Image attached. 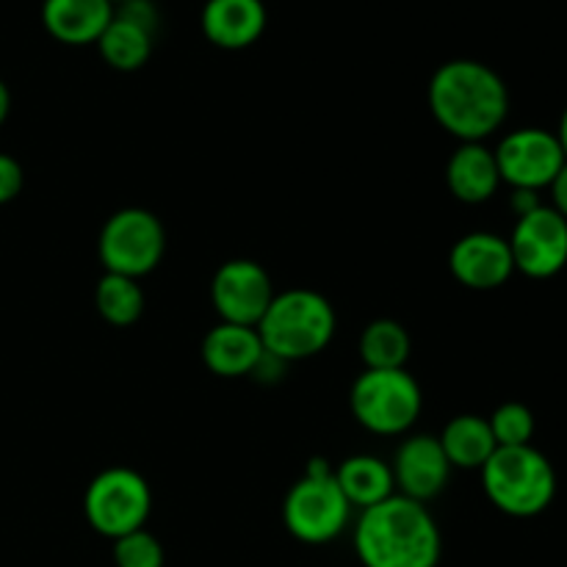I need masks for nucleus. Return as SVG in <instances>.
<instances>
[{
    "instance_id": "obj_19",
    "label": "nucleus",
    "mask_w": 567,
    "mask_h": 567,
    "mask_svg": "<svg viewBox=\"0 0 567 567\" xmlns=\"http://www.w3.org/2000/svg\"><path fill=\"white\" fill-rule=\"evenodd\" d=\"M153 28L122 14L114 6V20L109 22L103 37L97 39V50L109 66H114L120 72H133L142 70L150 61V55H153Z\"/></svg>"
},
{
    "instance_id": "obj_7",
    "label": "nucleus",
    "mask_w": 567,
    "mask_h": 567,
    "mask_svg": "<svg viewBox=\"0 0 567 567\" xmlns=\"http://www.w3.org/2000/svg\"><path fill=\"white\" fill-rule=\"evenodd\" d=\"M153 513V491L133 468H105L83 493V515L97 535L109 540L144 529Z\"/></svg>"
},
{
    "instance_id": "obj_23",
    "label": "nucleus",
    "mask_w": 567,
    "mask_h": 567,
    "mask_svg": "<svg viewBox=\"0 0 567 567\" xmlns=\"http://www.w3.org/2000/svg\"><path fill=\"white\" fill-rule=\"evenodd\" d=\"M496 446H529L535 437V413L520 402H504L487 419Z\"/></svg>"
},
{
    "instance_id": "obj_12",
    "label": "nucleus",
    "mask_w": 567,
    "mask_h": 567,
    "mask_svg": "<svg viewBox=\"0 0 567 567\" xmlns=\"http://www.w3.org/2000/svg\"><path fill=\"white\" fill-rule=\"evenodd\" d=\"M391 471L399 496L421 504L441 496L452 480V463L435 435H410L408 441H402Z\"/></svg>"
},
{
    "instance_id": "obj_1",
    "label": "nucleus",
    "mask_w": 567,
    "mask_h": 567,
    "mask_svg": "<svg viewBox=\"0 0 567 567\" xmlns=\"http://www.w3.org/2000/svg\"><path fill=\"white\" fill-rule=\"evenodd\" d=\"M437 125L463 142H485L507 122L509 89L493 66L474 59L446 61L426 89Z\"/></svg>"
},
{
    "instance_id": "obj_27",
    "label": "nucleus",
    "mask_w": 567,
    "mask_h": 567,
    "mask_svg": "<svg viewBox=\"0 0 567 567\" xmlns=\"http://www.w3.org/2000/svg\"><path fill=\"white\" fill-rule=\"evenodd\" d=\"M509 205H513L515 216H524V214H532L535 208H540V199H537V192H520V188H513V199H509Z\"/></svg>"
},
{
    "instance_id": "obj_26",
    "label": "nucleus",
    "mask_w": 567,
    "mask_h": 567,
    "mask_svg": "<svg viewBox=\"0 0 567 567\" xmlns=\"http://www.w3.org/2000/svg\"><path fill=\"white\" fill-rule=\"evenodd\" d=\"M548 192H551V208L567 219V161L563 169H559V175L551 181Z\"/></svg>"
},
{
    "instance_id": "obj_11",
    "label": "nucleus",
    "mask_w": 567,
    "mask_h": 567,
    "mask_svg": "<svg viewBox=\"0 0 567 567\" xmlns=\"http://www.w3.org/2000/svg\"><path fill=\"white\" fill-rule=\"evenodd\" d=\"M271 299H275V288H271L269 271L255 260H227L210 280V302L227 324L258 327Z\"/></svg>"
},
{
    "instance_id": "obj_16",
    "label": "nucleus",
    "mask_w": 567,
    "mask_h": 567,
    "mask_svg": "<svg viewBox=\"0 0 567 567\" xmlns=\"http://www.w3.org/2000/svg\"><path fill=\"white\" fill-rule=\"evenodd\" d=\"M114 20L111 0H44V31L61 44H97L109 22Z\"/></svg>"
},
{
    "instance_id": "obj_8",
    "label": "nucleus",
    "mask_w": 567,
    "mask_h": 567,
    "mask_svg": "<svg viewBox=\"0 0 567 567\" xmlns=\"http://www.w3.org/2000/svg\"><path fill=\"white\" fill-rule=\"evenodd\" d=\"M166 252V233L158 216L147 208H122L105 219L97 238L100 264L109 275H144L161 264Z\"/></svg>"
},
{
    "instance_id": "obj_2",
    "label": "nucleus",
    "mask_w": 567,
    "mask_h": 567,
    "mask_svg": "<svg viewBox=\"0 0 567 567\" xmlns=\"http://www.w3.org/2000/svg\"><path fill=\"white\" fill-rule=\"evenodd\" d=\"M354 554L363 567H437L443 537L426 504L393 493L385 502L360 509Z\"/></svg>"
},
{
    "instance_id": "obj_6",
    "label": "nucleus",
    "mask_w": 567,
    "mask_h": 567,
    "mask_svg": "<svg viewBox=\"0 0 567 567\" xmlns=\"http://www.w3.org/2000/svg\"><path fill=\"white\" fill-rule=\"evenodd\" d=\"M349 408L371 435L393 437L413 430L424 408V396L408 369H365L349 391Z\"/></svg>"
},
{
    "instance_id": "obj_17",
    "label": "nucleus",
    "mask_w": 567,
    "mask_h": 567,
    "mask_svg": "<svg viewBox=\"0 0 567 567\" xmlns=\"http://www.w3.org/2000/svg\"><path fill=\"white\" fill-rule=\"evenodd\" d=\"M446 186L452 197L465 205H482L498 192L502 175H498L496 155L482 142H463L452 153L446 164Z\"/></svg>"
},
{
    "instance_id": "obj_15",
    "label": "nucleus",
    "mask_w": 567,
    "mask_h": 567,
    "mask_svg": "<svg viewBox=\"0 0 567 567\" xmlns=\"http://www.w3.org/2000/svg\"><path fill=\"white\" fill-rule=\"evenodd\" d=\"M203 33L210 44L225 50H244L266 31L264 0H208L203 6Z\"/></svg>"
},
{
    "instance_id": "obj_22",
    "label": "nucleus",
    "mask_w": 567,
    "mask_h": 567,
    "mask_svg": "<svg viewBox=\"0 0 567 567\" xmlns=\"http://www.w3.org/2000/svg\"><path fill=\"white\" fill-rule=\"evenodd\" d=\"M144 305H147L144 288L133 277L109 275L105 271L100 277L97 288H94V308H97L100 319L114 327L136 324L144 313Z\"/></svg>"
},
{
    "instance_id": "obj_25",
    "label": "nucleus",
    "mask_w": 567,
    "mask_h": 567,
    "mask_svg": "<svg viewBox=\"0 0 567 567\" xmlns=\"http://www.w3.org/2000/svg\"><path fill=\"white\" fill-rule=\"evenodd\" d=\"M22 183H25V175H22L20 161L11 158L9 153H0V205L20 197Z\"/></svg>"
},
{
    "instance_id": "obj_9",
    "label": "nucleus",
    "mask_w": 567,
    "mask_h": 567,
    "mask_svg": "<svg viewBox=\"0 0 567 567\" xmlns=\"http://www.w3.org/2000/svg\"><path fill=\"white\" fill-rule=\"evenodd\" d=\"M502 183L520 192H540L551 186L567 155L557 133L546 127H518L493 150Z\"/></svg>"
},
{
    "instance_id": "obj_29",
    "label": "nucleus",
    "mask_w": 567,
    "mask_h": 567,
    "mask_svg": "<svg viewBox=\"0 0 567 567\" xmlns=\"http://www.w3.org/2000/svg\"><path fill=\"white\" fill-rule=\"evenodd\" d=\"M557 138H559V144H563V150H565V155H567V105H565L563 116H559V131H557Z\"/></svg>"
},
{
    "instance_id": "obj_4",
    "label": "nucleus",
    "mask_w": 567,
    "mask_h": 567,
    "mask_svg": "<svg viewBox=\"0 0 567 567\" xmlns=\"http://www.w3.org/2000/svg\"><path fill=\"white\" fill-rule=\"evenodd\" d=\"M482 491L498 513L509 518H535L557 496V471L551 460L529 446H498L482 465Z\"/></svg>"
},
{
    "instance_id": "obj_20",
    "label": "nucleus",
    "mask_w": 567,
    "mask_h": 567,
    "mask_svg": "<svg viewBox=\"0 0 567 567\" xmlns=\"http://www.w3.org/2000/svg\"><path fill=\"white\" fill-rule=\"evenodd\" d=\"M437 441H441L452 468L463 471H482V465H485L487 460H491V454L498 449L487 419L474 413L454 415V419L443 426Z\"/></svg>"
},
{
    "instance_id": "obj_5",
    "label": "nucleus",
    "mask_w": 567,
    "mask_h": 567,
    "mask_svg": "<svg viewBox=\"0 0 567 567\" xmlns=\"http://www.w3.org/2000/svg\"><path fill=\"white\" fill-rule=\"evenodd\" d=\"M352 507L324 460H313L282 502V524L305 546H324L347 532Z\"/></svg>"
},
{
    "instance_id": "obj_28",
    "label": "nucleus",
    "mask_w": 567,
    "mask_h": 567,
    "mask_svg": "<svg viewBox=\"0 0 567 567\" xmlns=\"http://www.w3.org/2000/svg\"><path fill=\"white\" fill-rule=\"evenodd\" d=\"M9 111H11V92H9V86H6V83L0 81V125H3V122H6Z\"/></svg>"
},
{
    "instance_id": "obj_18",
    "label": "nucleus",
    "mask_w": 567,
    "mask_h": 567,
    "mask_svg": "<svg viewBox=\"0 0 567 567\" xmlns=\"http://www.w3.org/2000/svg\"><path fill=\"white\" fill-rule=\"evenodd\" d=\"M332 474H336V482L341 487L343 498L349 502V507L369 509L396 493L391 465L385 460L374 457V454L347 457Z\"/></svg>"
},
{
    "instance_id": "obj_24",
    "label": "nucleus",
    "mask_w": 567,
    "mask_h": 567,
    "mask_svg": "<svg viewBox=\"0 0 567 567\" xmlns=\"http://www.w3.org/2000/svg\"><path fill=\"white\" fill-rule=\"evenodd\" d=\"M114 565L116 567H164V546L158 537L147 529L131 532V535L114 540Z\"/></svg>"
},
{
    "instance_id": "obj_21",
    "label": "nucleus",
    "mask_w": 567,
    "mask_h": 567,
    "mask_svg": "<svg viewBox=\"0 0 567 567\" xmlns=\"http://www.w3.org/2000/svg\"><path fill=\"white\" fill-rule=\"evenodd\" d=\"M410 332L393 319H377L365 324L360 336V360L365 369L391 371L404 369L410 360Z\"/></svg>"
},
{
    "instance_id": "obj_3",
    "label": "nucleus",
    "mask_w": 567,
    "mask_h": 567,
    "mask_svg": "<svg viewBox=\"0 0 567 567\" xmlns=\"http://www.w3.org/2000/svg\"><path fill=\"white\" fill-rule=\"evenodd\" d=\"M336 308L324 293L310 288H288L275 293L255 330L271 358L293 363L324 352L336 338Z\"/></svg>"
},
{
    "instance_id": "obj_14",
    "label": "nucleus",
    "mask_w": 567,
    "mask_h": 567,
    "mask_svg": "<svg viewBox=\"0 0 567 567\" xmlns=\"http://www.w3.org/2000/svg\"><path fill=\"white\" fill-rule=\"evenodd\" d=\"M264 354V341H260L255 327L219 321V324L210 327L208 336L203 338L205 369L216 377H225V380L249 377L258 369Z\"/></svg>"
},
{
    "instance_id": "obj_10",
    "label": "nucleus",
    "mask_w": 567,
    "mask_h": 567,
    "mask_svg": "<svg viewBox=\"0 0 567 567\" xmlns=\"http://www.w3.org/2000/svg\"><path fill=\"white\" fill-rule=\"evenodd\" d=\"M507 241L515 271L532 280H548L567 266V219L551 205L518 216Z\"/></svg>"
},
{
    "instance_id": "obj_13",
    "label": "nucleus",
    "mask_w": 567,
    "mask_h": 567,
    "mask_svg": "<svg viewBox=\"0 0 567 567\" xmlns=\"http://www.w3.org/2000/svg\"><path fill=\"white\" fill-rule=\"evenodd\" d=\"M449 271L460 286L471 288V291L502 288L515 275L509 241L487 230L468 233V236L457 238L449 252Z\"/></svg>"
},
{
    "instance_id": "obj_30",
    "label": "nucleus",
    "mask_w": 567,
    "mask_h": 567,
    "mask_svg": "<svg viewBox=\"0 0 567 567\" xmlns=\"http://www.w3.org/2000/svg\"><path fill=\"white\" fill-rule=\"evenodd\" d=\"M114 6H122V3H131V0H111Z\"/></svg>"
}]
</instances>
